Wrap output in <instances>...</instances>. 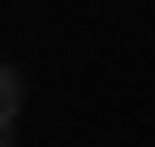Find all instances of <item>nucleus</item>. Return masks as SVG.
Listing matches in <instances>:
<instances>
[{"label": "nucleus", "mask_w": 155, "mask_h": 147, "mask_svg": "<svg viewBox=\"0 0 155 147\" xmlns=\"http://www.w3.org/2000/svg\"><path fill=\"white\" fill-rule=\"evenodd\" d=\"M16 106H25V74L0 65V123H16Z\"/></svg>", "instance_id": "nucleus-1"}, {"label": "nucleus", "mask_w": 155, "mask_h": 147, "mask_svg": "<svg viewBox=\"0 0 155 147\" xmlns=\"http://www.w3.org/2000/svg\"><path fill=\"white\" fill-rule=\"evenodd\" d=\"M0 147H16V123H0Z\"/></svg>", "instance_id": "nucleus-2"}]
</instances>
